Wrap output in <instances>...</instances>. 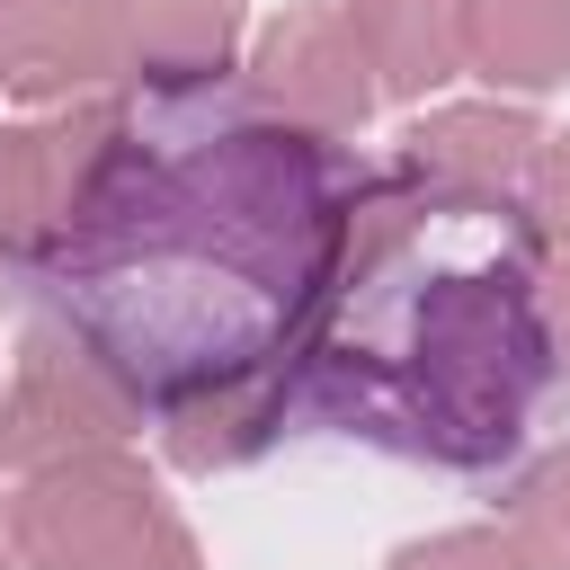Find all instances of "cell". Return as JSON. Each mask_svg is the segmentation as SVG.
I'll return each instance as SVG.
<instances>
[{
	"label": "cell",
	"mask_w": 570,
	"mask_h": 570,
	"mask_svg": "<svg viewBox=\"0 0 570 570\" xmlns=\"http://www.w3.org/2000/svg\"><path fill=\"white\" fill-rule=\"evenodd\" d=\"M534 276L543 240L517 196H454L401 160L365 169L330 285L285 356L294 410L410 463H508L552 383Z\"/></svg>",
	"instance_id": "2"
},
{
	"label": "cell",
	"mask_w": 570,
	"mask_h": 570,
	"mask_svg": "<svg viewBox=\"0 0 570 570\" xmlns=\"http://www.w3.org/2000/svg\"><path fill=\"white\" fill-rule=\"evenodd\" d=\"M543 125L525 107H436L401 134V169L428 178V187H454V196H517L525 187V160H534Z\"/></svg>",
	"instance_id": "8"
},
{
	"label": "cell",
	"mask_w": 570,
	"mask_h": 570,
	"mask_svg": "<svg viewBox=\"0 0 570 570\" xmlns=\"http://www.w3.org/2000/svg\"><path fill=\"white\" fill-rule=\"evenodd\" d=\"M240 45V0H134V80L160 89H214Z\"/></svg>",
	"instance_id": "12"
},
{
	"label": "cell",
	"mask_w": 570,
	"mask_h": 570,
	"mask_svg": "<svg viewBox=\"0 0 570 570\" xmlns=\"http://www.w3.org/2000/svg\"><path fill=\"white\" fill-rule=\"evenodd\" d=\"M240 89H249L267 116L312 125V134H330V142H347V134L374 116V71H365L356 27H347L338 9H312V0L258 27Z\"/></svg>",
	"instance_id": "6"
},
{
	"label": "cell",
	"mask_w": 570,
	"mask_h": 570,
	"mask_svg": "<svg viewBox=\"0 0 570 570\" xmlns=\"http://www.w3.org/2000/svg\"><path fill=\"white\" fill-rule=\"evenodd\" d=\"M392 570H517L508 534L499 525H454V534H428V543H401Z\"/></svg>",
	"instance_id": "15"
},
{
	"label": "cell",
	"mask_w": 570,
	"mask_h": 570,
	"mask_svg": "<svg viewBox=\"0 0 570 570\" xmlns=\"http://www.w3.org/2000/svg\"><path fill=\"white\" fill-rule=\"evenodd\" d=\"M9 9H18V0H0V18H9Z\"/></svg>",
	"instance_id": "18"
},
{
	"label": "cell",
	"mask_w": 570,
	"mask_h": 570,
	"mask_svg": "<svg viewBox=\"0 0 570 570\" xmlns=\"http://www.w3.org/2000/svg\"><path fill=\"white\" fill-rule=\"evenodd\" d=\"M499 534H508L517 570H570V445L534 454V463L508 481Z\"/></svg>",
	"instance_id": "13"
},
{
	"label": "cell",
	"mask_w": 570,
	"mask_h": 570,
	"mask_svg": "<svg viewBox=\"0 0 570 570\" xmlns=\"http://www.w3.org/2000/svg\"><path fill=\"white\" fill-rule=\"evenodd\" d=\"M9 543L27 570H205L187 517L125 445L27 472V490L9 499Z\"/></svg>",
	"instance_id": "3"
},
{
	"label": "cell",
	"mask_w": 570,
	"mask_h": 570,
	"mask_svg": "<svg viewBox=\"0 0 570 570\" xmlns=\"http://www.w3.org/2000/svg\"><path fill=\"white\" fill-rule=\"evenodd\" d=\"M9 552H18V543H9V508H0V570H9Z\"/></svg>",
	"instance_id": "17"
},
{
	"label": "cell",
	"mask_w": 570,
	"mask_h": 570,
	"mask_svg": "<svg viewBox=\"0 0 570 570\" xmlns=\"http://www.w3.org/2000/svg\"><path fill=\"white\" fill-rule=\"evenodd\" d=\"M517 205H525V223H534L543 249H570V134H543V142H534Z\"/></svg>",
	"instance_id": "14"
},
{
	"label": "cell",
	"mask_w": 570,
	"mask_h": 570,
	"mask_svg": "<svg viewBox=\"0 0 570 570\" xmlns=\"http://www.w3.org/2000/svg\"><path fill=\"white\" fill-rule=\"evenodd\" d=\"M142 428L134 392L53 321L27 330L18 347V374L0 392V463L9 472H45V463H71L89 445H125Z\"/></svg>",
	"instance_id": "4"
},
{
	"label": "cell",
	"mask_w": 570,
	"mask_h": 570,
	"mask_svg": "<svg viewBox=\"0 0 570 570\" xmlns=\"http://www.w3.org/2000/svg\"><path fill=\"white\" fill-rule=\"evenodd\" d=\"M116 125H125L116 98H71L36 125H0V258L9 267H27L71 223V205H80L89 169L107 160Z\"/></svg>",
	"instance_id": "5"
},
{
	"label": "cell",
	"mask_w": 570,
	"mask_h": 570,
	"mask_svg": "<svg viewBox=\"0 0 570 570\" xmlns=\"http://www.w3.org/2000/svg\"><path fill=\"white\" fill-rule=\"evenodd\" d=\"M134 80V0H18L0 18V89L27 107L98 98Z\"/></svg>",
	"instance_id": "7"
},
{
	"label": "cell",
	"mask_w": 570,
	"mask_h": 570,
	"mask_svg": "<svg viewBox=\"0 0 570 570\" xmlns=\"http://www.w3.org/2000/svg\"><path fill=\"white\" fill-rule=\"evenodd\" d=\"M347 142L267 116L249 89L125 107L71 223L27 258L36 321L71 330L134 410L285 374L356 196Z\"/></svg>",
	"instance_id": "1"
},
{
	"label": "cell",
	"mask_w": 570,
	"mask_h": 570,
	"mask_svg": "<svg viewBox=\"0 0 570 570\" xmlns=\"http://www.w3.org/2000/svg\"><path fill=\"white\" fill-rule=\"evenodd\" d=\"M463 71L508 98L570 80V0H463Z\"/></svg>",
	"instance_id": "11"
},
{
	"label": "cell",
	"mask_w": 570,
	"mask_h": 570,
	"mask_svg": "<svg viewBox=\"0 0 570 570\" xmlns=\"http://www.w3.org/2000/svg\"><path fill=\"white\" fill-rule=\"evenodd\" d=\"M294 410V374H240V383H214V392H187L160 410V436H169V463L178 472H232L249 463Z\"/></svg>",
	"instance_id": "9"
},
{
	"label": "cell",
	"mask_w": 570,
	"mask_h": 570,
	"mask_svg": "<svg viewBox=\"0 0 570 570\" xmlns=\"http://www.w3.org/2000/svg\"><path fill=\"white\" fill-rule=\"evenodd\" d=\"M338 18L356 27L383 98H428L463 71V0H347Z\"/></svg>",
	"instance_id": "10"
},
{
	"label": "cell",
	"mask_w": 570,
	"mask_h": 570,
	"mask_svg": "<svg viewBox=\"0 0 570 570\" xmlns=\"http://www.w3.org/2000/svg\"><path fill=\"white\" fill-rule=\"evenodd\" d=\"M534 312H543V338H552V374H570V249H543Z\"/></svg>",
	"instance_id": "16"
}]
</instances>
